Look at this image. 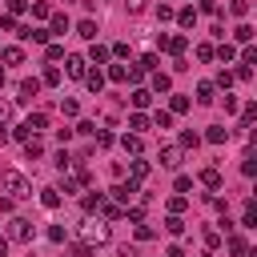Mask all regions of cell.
Returning a JSON list of instances; mask_svg holds the SVG:
<instances>
[{
  "label": "cell",
  "mask_w": 257,
  "mask_h": 257,
  "mask_svg": "<svg viewBox=\"0 0 257 257\" xmlns=\"http://www.w3.org/2000/svg\"><path fill=\"white\" fill-rule=\"evenodd\" d=\"M56 169L69 173V169H73V157H69V153H56Z\"/></svg>",
  "instance_id": "83f0119b"
},
{
  "label": "cell",
  "mask_w": 257,
  "mask_h": 257,
  "mask_svg": "<svg viewBox=\"0 0 257 257\" xmlns=\"http://www.w3.org/2000/svg\"><path fill=\"white\" fill-rule=\"evenodd\" d=\"M169 88H173V81H169L165 73H157V77H153V92H169Z\"/></svg>",
  "instance_id": "e0dca14e"
},
{
  "label": "cell",
  "mask_w": 257,
  "mask_h": 257,
  "mask_svg": "<svg viewBox=\"0 0 257 257\" xmlns=\"http://www.w3.org/2000/svg\"><path fill=\"white\" fill-rule=\"evenodd\" d=\"M149 101H153V92H149V88H137V92H133V105H137V109H145Z\"/></svg>",
  "instance_id": "7402d4cb"
},
{
  "label": "cell",
  "mask_w": 257,
  "mask_h": 257,
  "mask_svg": "<svg viewBox=\"0 0 257 257\" xmlns=\"http://www.w3.org/2000/svg\"><path fill=\"white\" fill-rule=\"evenodd\" d=\"M0 85H4V69H0Z\"/></svg>",
  "instance_id": "681fc988"
},
{
  "label": "cell",
  "mask_w": 257,
  "mask_h": 257,
  "mask_svg": "<svg viewBox=\"0 0 257 257\" xmlns=\"http://www.w3.org/2000/svg\"><path fill=\"white\" fill-rule=\"evenodd\" d=\"M181 145H185V149H197L201 137H197V133H181Z\"/></svg>",
  "instance_id": "836d02e7"
},
{
  "label": "cell",
  "mask_w": 257,
  "mask_h": 257,
  "mask_svg": "<svg viewBox=\"0 0 257 257\" xmlns=\"http://www.w3.org/2000/svg\"><path fill=\"white\" fill-rule=\"evenodd\" d=\"M41 85H60V69H44V81Z\"/></svg>",
  "instance_id": "e575fe53"
},
{
  "label": "cell",
  "mask_w": 257,
  "mask_h": 257,
  "mask_svg": "<svg viewBox=\"0 0 257 257\" xmlns=\"http://www.w3.org/2000/svg\"><path fill=\"white\" fill-rule=\"evenodd\" d=\"M28 8V0H8V16H20Z\"/></svg>",
  "instance_id": "4dcf8cb0"
},
{
  "label": "cell",
  "mask_w": 257,
  "mask_h": 257,
  "mask_svg": "<svg viewBox=\"0 0 257 257\" xmlns=\"http://www.w3.org/2000/svg\"><path fill=\"white\" fill-rule=\"evenodd\" d=\"M64 73H69V77H77V81H81V77L88 73V60H85V56H69V60H64Z\"/></svg>",
  "instance_id": "277c9868"
},
{
  "label": "cell",
  "mask_w": 257,
  "mask_h": 257,
  "mask_svg": "<svg viewBox=\"0 0 257 257\" xmlns=\"http://www.w3.org/2000/svg\"><path fill=\"white\" fill-rule=\"evenodd\" d=\"M197 60H213V44H197Z\"/></svg>",
  "instance_id": "ab89813d"
},
{
  "label": "cell",
  "mask_w": 257,
  "mask_h": 257,
  "mask_svg": "<svg viewBox=\"0 0 257 257\" xmlns=\"http://www.w3.org/2000/svg\"><path fill=\"white\" fill-rule=\"evenodd\" d=\"M149 177V165H145V161H133V181H145Z\"/></svg>",
  "instance_id": "484cf974"
},
{
  "label": "cell",
  "mask_w": 257,
  "mask_h": 257,
  "mask_svg": "<svg viewBox=\"0 0 257 257\" xmlns=\"http://www.w3.org/2000/svg\"><path fill=\"white\" fill-rule=\"evenodd\" d=\"M77 133H85V137H96V125H92V121H81V125H77Z\"/></svg>",
  "instance_id": "8d00e7d4"
},
{
  "label": "cell",
  "mask_w": 257,
  "mask_h": 257,
  "mask_svg": "<svg viewBox=\"0 0 257 257\" xmlns=\"http://www.w3.org/2000/svg\"><path fill=\"white\" fill-rule=\"evenodd\" d=\"M128 128H133V133H145V128H149V117H145V113H133V117H128Z\"/></svg>",
  "instance_id": "4fadbf2b"
},
{
  "label": "cell",
  "mask_w": 257,
  "mask_h": 257,
  "mask_svg": "<svg viewBox=\"0 0 257 257\" xmlns=\"http://www.w3.org/2000/svg\"><path fill=\"white\" fill-rule=\"evenodd\" d=\"M185 44H189L185 37H161V48H169L173 56H181V52H185Z\"/></svg>",
  "instance_id": "ba28073f"
},
{
  "label": "cell",
  "mask_w": 257,
  "mask_h": 257,
  "mask_svg": "<svg viewBox=\"0 0 257 257\" xmlns=\"http://www.w3.org/2000/svg\"><path fill=\"white\" fill-rule=\"evenodd\" d=\"M177 20H181V28H193V24H197V12H193V8H181Z\"/></svg>",
  "instance_id": "ffe728a7"
},
{
  "label": "cell",
  "mask_w": 257,
  "mask_h": 257,
  "mask_svg": "<svg viewBox=\"0 0 257 257\" xmlns=\"http://www.w3.org/2000/svg\"><path fill=\"white\" fill-rule=\"evenodd\" d=\"M141 4H145V0H128V8H133V12H141Z\"/></svg>",
  "instance_id": "7dc6e473"
},
{
  "label": "cell",
  "mask_w": 257,
  "mask_h": 257,
  "mask_svg": "<svg viewBox=\"0 0 257 257\" xmlns=\"http://www.w3.org/2000/svg\"><path fill=\"white\" fill-rule=\"evenodd\" d=\"M32 233H37V229H32L28 217H12V221H8V237H12V241H32Z\"/></svg>",
  "instance_id": "7a4b0ae2"
},
{
  "label": "cell",
  "mask_w": 257,
  "mask_h": 257,
  "mask_svg": "<svg viewBox=\"0 0 257 257\" xmlns=\"http://www.w3.org/2000/svg\"><path fill=\"white\" fill-rule=\"evenodd\" d=\"M109 60V48L105 44H92V64H105Z\"/></svg>",
  "instance_id": "d4e9b609"
},
{
  "label": "cell",
  "mask_w": 257,
  "mask_h": 257,
  "mask_svg": "<svg viewBox=\"0 0 257 257\" xmlns=\"http://www.w3.org/2000/svg\"><path fill=\"white\" fill-rule=\"evenodd\" d=\"M165 229H169V233H185V221H181V217H169Z\"/></svg>",
  "instance_id": "f546056e"
},
{
  "label": "cell",
  "mask_w": 257,
  "mask_h": 257,
  "mask_svg": "<svg viewBox=\"0 0 257 257\" xmlns=\"http://www.w3.org/2000/svg\"><path fill=\"white\" fill-rule=\"evenodd\" d=\"M189 109V96H173V113H185Z\"/></svg>",
  "instance_id": "b9f144b4"
},
{
  "label": "cell",
  "mask_w": 257,
  "mask_h": 257,
  "mask_svg": "<svg viewBox=\"0 0 257 257\" xmlns=\"http://www.w3.org/2000/svg\"><path fill=\"white\" fill-rule=\"evenodd\" d=\"M60 113H64V117H77L81 105H77V101H60Z\"/></svg>",
  "instance_id": "d6a6232c"
},
{
  "label": "cell",
  "mask_w": 257,
  "mask_h": 257,
  "mask_svg": "<svg viewBox=\"0 0 257 257\" xmlns=\"http://www.w3.org/2000/svg\"><path fill=\"white\" fill-rule=\"evenodd\" d=\"M12 121V105H0V125H8Z\"/></svg>",
  "instance_id": "f6af8a7d"
},
{
  "label": "cell",
  "mask_w": 257,
  "mask_h": 257,
  "mask_svg": "<svg viewBox=\"0 0 257 257\" xmlns=\"http://www.w3.org/2000/svg\"><path fill=\"white\" fill-rule=\"evenodd\" d=\"M77 32H81L85 41H96V20H81V24H77Z\"/></svg>",
  "instance_id": "2e32d148"
},
{
  "label": "cell",
  "mask_w": 257,
  "mask_h": 257,
  "mask_svg": "<svg viewBox=\"0 0 257 257\" xmlns=\"http://www.w3.org/2000/svg\"><path fill=\"white\" fill-rule=\"evenodd\" d=\"M161 165H165V169H177V165H181V145H165V149H161Z\"/></svg>",
  "instance_id": "5b68a950"
},
{
  "label": "cell",
  "mask_w": 257,
  "mask_h": 257,
  "mask_svg": "<svg viewBox=\"0 0 257 257\" xmlns=\"http://www.w3.org/2000/svg\"><path fill=\"white\" fill-rule=\"evenodd\" d=\"M205 245H209V249H217V245H221V233H217V229H213V233H205Z\"/></svg>",
  "instance_id": "ee69618b"
},
{
  "label": "cell",
  "mask_w": 257,
  "mask_h": 257,
  "mask_svg": "<svg viewBox=\"0 0 257 257\" xmlns=\"http://www.w3.org/2000/svg\"><path fill=\"white\" fill-rule=\"evenodd\" d=\"M41 205H44V209H56V205H60V189H44V193H41Z\"/></svg>",
  "instance_id": "8fae6325"
},
{
  "label": "cell",
  "mask_w": 257,
  "mask_h": 257,
  "mask_svg": "<svg viewBox=\"0 0 257 257\" xmlns=\"http://www.w3.org/2000/svg\"><path fill=\"white\" fill-rule=\"evenodd\" d=\"M101 213H105L109 221H117V217H121V205H109V201H101Z\"/></svg>",
  "instance_id": "f1b7e54d"
},
{
  "label": "cell",
  "mask_w": 257,
  "mask_h": 257,
  "mask_svg": "<svg viewBox=\"0 0 257 257\" xmlns=\"http://www.w3.org/2000/svg\"><path fill=\"white\" fill-rule=\"evenodd\" d=\"M201 185L205 189H221V173L217 169H201Z\"/></svg>",
  "instance_id": "30bf717a"
},
{
  "label": "cell",
  "mask_w": 257,
  "mask_h": 257,
  "mask_svg": "<svg viewBox=\"0 0 257 257\" xmlns=\"http://www.w3.org/2000/svg\"><path fill=\"white\" fill-rule=\"evenodd\" d=\"M44 125H48V117H44V113H32V117L24 121V128H28V133H37V128H44Z\"/></svg>",
  "instance_id": "7c38bea8"
},
{
  "label": "cell",
  "mask_w": 257,
  "mask_h": 257,
  "mask_svg": "<svg viewBox=\"0 0 257 257\" xmlns=\"http://www.w3.org/2000/svg\"><path fill=\"white\" fill-rule=\"evenodd\" d=\"M181 209H185V197H173V201H169V213H173V217H177V213H181Z\"/></svg>",
  "instance_id": "7bdbcfd3"
},
{
  "label": "cell",
  "mask_w": 257,
  "mask_h": 257,
  "mask_svg": "<svg viewBox=\"0 0 257 257\" xmlns=\"http://www.w3.org/2000/svg\"><path fill=\"white\" fill-rule=\"evenodd\" d=\"M4 253H8V241H4V237H0V257H4Z\"/></svg>",
  "instance_id": "c3c4849f"
},
{
  "label": "cell",
  "mask_w": 257,
  "mask_h": 257,
  "mask_svg": "<svg viewBox=\"0 0 257 257\" xmlns=\"http://www.w3.org/2000/svg\"><path fill=\"white\" fill-rule=\"evenodd\" d=\"M121 145H125V153H141V137H137V133H125Z\"/></svg>",
  "instance_id": "9a60e30c"
},
{
  "label": "cell",
  "mask_w": 257,
  "mask_h": 257,
  "mask_svg": "<svg viewBox=\"0 0 257 257\" xmlns=\"http://www.w3.org/2000/svg\"><path fill=\"white\" fill-rule=\"evenodd\" d=\"M48 32H69V16L64 12H52V28Z\"/></svg>",
  "instance_id": "ac0fdd59"
},
{
  "label": "cell",
  "mask_w": 257,
  "mask_h": 257,
  "mask_svg": "<svg viewBox=\"0 0 257 257\" xmlns=\"http://www.w3.org/2000/svg\"><path fill=\"white\" fill-rule=\"evenodd\" d=\"M233 37H237L241 44H249V41H253V28H249V24H237V32H233Z\"/></svg>",
  "instance_id": "cb8c5ba5"
},
{
  "label": "cell",
  "mask_w": 257,
  "mask_h": 257,
  "mask_svg": "<svg viewBox=\"0 0 257 257\" xmlns=\"http://www.w3.org/2000/svg\"><path fill=\"white\" fill-rule=\"evenodd\" d=\"M24 153H28V157H41V153H44V145H41L37 137H28V141H24Z\"/></svg>",
  "instance_id": "603a6c76"
},
{
  "label": "cell",
  "mask_w": 257,
  "mask_h": 257,
  "mask_svg": "<svg viewBox=\"0 0 257 257\" xmlns=\"http://www.w3.org/2000/svg\"><path fill=\"white\" fill-rule=\"evenodd\" d=\"M4 64H24V48H4Z\"/></svg>",
  "instance_id": "44dd1931"
},
{
  "label": "cell",
  "mask_w": 257,
  "mask_h": 257,
  "mask_svg": "<svg viewBox=\"0 0 257 257\" xmlns=\"http://www.w3.org/2000/svg\"><path fill=\"white\" fill-rule=\"evenodd\" d=\"M157 20H173V8L169 4H157Z\"/></svg>",
  "instance_id": "60d3db41"
},
{
  "label": "cell",
  "mask_w": 257,
  "mask_h": 257,
  "mask_svg": "<svg viewBox=\"0 0 257 257\" xmlns=\"http://www.w3.org/2000/svg\"><path fill=\"white\" fill-rule=\"evenodd\" d=\"M85 85H88V92H101L105 88V77L101 73H85Z\"/></svg>",
  "instance_id": "5bb4252c"
},
{
  "label": "cell",
  "mask_w": 257,
  "mask_h": 257,
  "mask_svg": "<svg viewBox=\"0 0 257 257\" xmlns=\"http://www.w3.org/2000/svg\"><path fill=\"white\" fill-rule=\"evenodd\" d=\"M16 92H20L16 101H32V96L41 92V81H37V77H32V81H20V88H16Z\"/></svg>",
  "instance_id": "52a82bcc"
},
{
  "label": "cell",
  "mask_w": 257,
  "mask_h": 257,
  "mask_svg": "<svg viewBox=\"0 0 257 257\" xmlns=\"http://www.w3.org/2000/svg\"><path fill=\"white\" fill-rule=\"evenodd\" d=\"M153 121H157V128H169V125H173V113H157Z\"/></svg>",
  "instance_id": "f35d334b"
},
{
  "label": "cell",
  "mask_w": 257,
  "mask_h": 257,
  "mask_svg": "<svg viewBox=\"0 0 257 257\" xmlns=\"http://www.w3.org/2000/svg\"><path fill=\"white\" fill-rule=\"evenodd\" d=\"M109 81H117V85H121V81H128V69H121V64H113V69H109Z\"/></svg>",
  "instance_id": "4316f807"
},
{
  "label": "cell",
  "mask_w": 257,
  "mask_h": 257,
  "mask_svg": "<svg viewBox=\"0 0 257 257\" xmlns=\"http://www.w3.org/2000/svg\"><path fill=\"white\" fill-rule=\"evenodd\" d=\"M0 189L12 193V197H32L28 177H24V173H16V169H4V173H0Z\"/></svg>",
  "instance_id": "6da1fadb"
},
{
  "label": "cell",
  "mask_w": 257,
  "mask_h": 257,
  "mask_svg": "<svg viewBox=\"0 0 257 257\" xmlns=\"http://www.w3.org/2000/svg\"><path fill=\"white\" fill-rule=\"evenodd\" d=\"M81 233H85V241L105 245V241H109V225H101V221H85V225H81Z\"/></svg>",
  "instance_id": "3957f363"
},
{
  "label": "cell",
  "mask_w": 257,
  "mask_h": 257,
  "mask_svg": "<svg viewBox=\"0 0 257 257\" xmlns=\"http://www.w3.org/2000/svg\"><path fill=\"white\" fill-rule=\"evenodd\" d=\"M229 12H233V16H245V12H249V0H233Z\"/></svg>",
  "instance_id": "1f68e13d"
},
{
  "label": "cell",
  "mask_w": 257,
  "mask_h": 257,
  "mask_svg": "<svg viewBox=\"0 0 257 257\" xmlns=\"http://www.w3.org/2000/svg\"><path fill=\"white\" fill-rule=\"evenodd\" d=\"M101 201H105L101 193H88V197H85V209H101Z\"/></svg>",
  "instance_id": "d590c367"
},
{
  "label": "cell",
  "mask_w": 257,
  "mask_h": 257,
  "mask_svg": "<svg viewBox=\"0 0 257 257\" xmlns=\"http://www.w3.org/2000/svg\"><path fill=\"white\" fill-rule=\"evenodd\" d=\"M197 101H201V105H209V101H213V85H209V81H201V85H197Z\"/></svg>",
  "instance_id": "d6986e66"
},
{
  "label": "cell",
  "mask_w": 257,
  "mask_h": 257,
  "mask_svg": "<svg viewBox=\"0 0 257 257\" xmlns=\"http://www.w3.org/2000/svg\"><path fill=\"white\" fill-rule=\"evenodd\" d=\"M205 141H213V145H225V141H229V128H225V125H213L209 133H205Z\"/></svg>",
  "instance_id": "9c48e42d"
},
{
  "label": "cell",
  "mask_w": 257,
  "mask_h": 257,
  "mask_svg": "<svg viewBox=\"0 0 257 257\" xmlns=\"http://www.w3.org/2000/svg\"><path fill=\"white\" fill-rule=\"evenodd\" d=\"M217 56H221V60H233V56H237V48H233V44H221V48H217Z\"/></svg>",
  "instance_id": "74e56055"
},
{
  "label": "cell",
  "mask_w": 257,
  "mask_h": 257,
  "mask_svg": "<svg viewBox=\"0 0 257 257\" xmlns=\"http://www.w3.org/2000/svg\"><path fill=\"white\" fill-rule=\"evenodd\" d=\"M165 257H185V249H181V245H173V249H169Z\"/></svg>",
  "instance_id": "bcb514c9"
},
{
  "label": "cell",
  "mask_w": 257,
  "mask_h": 257,
  "mask_svg": "<svg viewBox=\"0 0 257 257\" xmlns=\"http://www.w3.org/2000/svg\"><path fill=\"white\" fill-rule=\"evenodd\" d=\"M113 197H117L121 205H128V201L137 197V181H128V185H117V189H113Z\"/></svg>",
  "instance_id": "8992f818"
}]
</instances>
